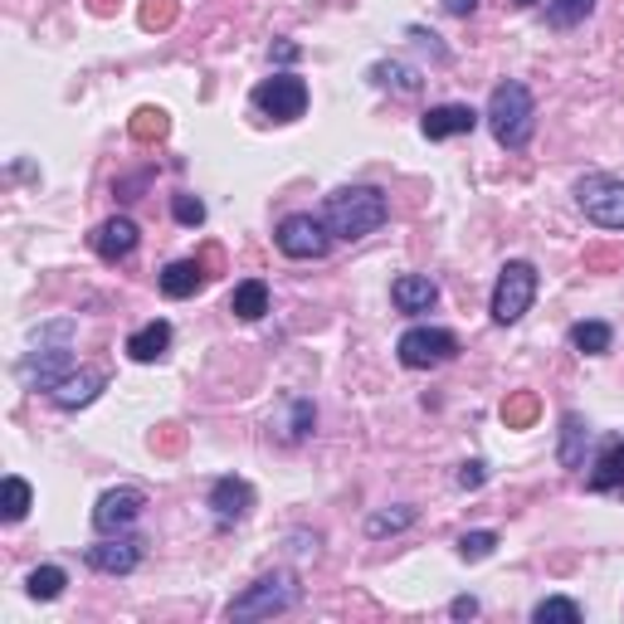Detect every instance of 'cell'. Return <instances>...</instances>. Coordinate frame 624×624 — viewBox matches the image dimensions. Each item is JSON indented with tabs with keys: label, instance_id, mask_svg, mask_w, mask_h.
<instances>
[{
	"label": "cell",
	"instance_id": "6da1fadb",
	"mask_svg": "<svg viewBox=\"0 0 624 624\" xmlns=\"http://www.w3.org/2000/svg\"><path fill=\"white\" fill-rule=\"evenodd\" d=\"M386 220H391V201L381 185H341V191H332L322 201V225L332 230V239H347V244L376 235Z\"/></svg>",
	"mask_w": 624,
	"mask_h": 624
},
{
	"label": "cell",
	"instance_id": "7a4b0ae2",
	"mask_svg": "<svg viewBox=\"0 0 624 624\" xmlns=\"http://www.w3.org/2000/svg\"><path fill=\"white\" fill-rule=\"evenodd\" d=\"M488 128H493V137H497V147H507V152H523L527 142H532V132H537V98H532V88L527 83H517V79H503L493 93H488Z\"/></svg>",
	"mask_w": 624,
	"mask_h": 624
},
{
	"label": "cell",
	"instance_id": "3957f363",
	"mask_svg": "<svg viewBox=\"0 0 624 624\" xmlns=\"http://www.w3.org/2000/svg\"><path fill=\"white\" fill-rule=\"evenodd\" d=\"M69 337H74V322H49L45 332H39V347L29 351L25 361H20V381H25L29 391H55L64 376H74V351H69Z\"/></svg>",
	"mask_w": 624,
	"mask_h": 624
},
{
	"label": "cell",
	"instance_id": "277c9868",
	"mask_svg": "<svg viewBox=\"0 0 624 624\" xmlns=\"http://www.w3.org/2000/svg\"><path fill=\"white\" fill-rule=\"evenodd\" d=\"M298 576L293 571H268V576H259L254 586H244L239 596L225 605V615L230 620H274V615H288V610L298 605Z\"/></svg>",
	"mask_w": 624,
	"mask_h": 624
},
{
	"label": "cell",
	"instance_id": "5b68a950",
	"mask_svg": "<svg viewBox=\"0 0 624 624\" xmlns=\"http://www.w3.org/2000/svg\"><path fill=\"white\" fill-rule=\"evenodd\" d=\"M537 284H542L537 264H527V259H507L503 274H497V284H493V303H488L497 327L523 322V312L532 308V298H537Z\"/></svg>",
	"mask_w": 624,
	"mask_h": 624
},
{
	"label": "cell",
	"instance_id": "8992f818",
	"mask_svg": "<svg viewBox=\"0 0 624 624\" xmlns=\"http://www.w3.org/2000/svg\"><path fill=\"white\" fill-rule=\"evenodd\" d=\"M576 205L600 230H624V181L605 171H590L576 181Z\"/></svg>",
	"mask_w": 624,
	"mask_h": 624
},
{
	"label": "cell",
	"instance_id": "52a82bcc",
	"mask_svg": "<svg viewBox=\"0 0 624 624\" xmlns=\"http://www.w3.org/2000/svg\"><path fill=\"white\" fill-rule=\"evenodd\" d=\"M395 357L410 371H430V367H444V361L459 357V337H454L449 327H410L395 341Z\"/></svg>",
	"mask_w": 624,
	"mask_h": 624
},
{
	"label": "cell",
	"instance_id": "ba28073f",
	"mask_svg": "<svg viewBox=\"0 0 624 624\" xmlns=\"http://www.w3.org/2000/svg\"><path fill=\"white\" fill-rule=\"evenodd\" d=\"M274 244H278V254H288V259H322L332 249V230L322 225V215H284L278 220V230H274Z\"/></svg>",
	"mask_w": 624,
	"mask_h": 624
},
{
	"label": "cell",
	"instance_id": "9c48e42d",
	"mask_svg": "<svg viewBox=\"0 0 624 624\" xmlns=\"http://www.w3.org/2000/svg\"><path fill=\"white\" fill-rule=\"evenodd\" d=\"M254 108L274 122H298L308 112V83L298 74H274L254 88Z\"/></svg>",
	"mask_w": 624,
	"mask_h": 624
},
{
	"label": "cell",
	"instance_id": "30bf717a",
	"mask_svg": "<svg viewBox=\"0 0 624 624\" xmlns=\"http://www.w3.org/2000/svg\"><path fill=\"white\" fill-rule=\"evenodd\" d=\"M147 513V493L142 488H108L93 507V532L98 537H118L128 527H137V517Z\"/></svg>",
	"mask_w": 624,
	"mask_h": 624
},
{
	"label": "cell",
	"instance_id": "8fae6325",
	"mask_svg": "<svg viewBox=\"0 0 624 624\" xmlns=\"http://www.w3.org/2000/svg\"><path fill=\"white\" fill-rule=\"evenodd\" d=\"M142 537H128V532H118V537H103V542H93L83 556H88V566L98 571V576H132V571L142 566Z\"/></svg>",
	"mask_w": 624,
	"mask_h": 624
},
{
	"label": "cell",
	"instance_id": "7c38bea8",
	"mask_svg": "<svg viewBox=\"0 0 624 624\" xmlns=\"http://www.w3.org/2000/svg\"><path fill=\"white\" fill-rule=\"evenodd\" d=\"M205 503H211V513L220 517L225 527L244 523V517L254 513V483H249V478L225 473V478H215V483H211V497H205Z\"/></svg>",
	"mask_w": 624,
	"mask_h": 624
},
{
	"label": "cell",
	"instance_id": "4fadbf2b",
	"mask_svg": "<svg viewBox=\"0 0 624 624\" xmlns=\"http://www.w3.org/2000/svg\"><path fill=\"white\" fill-rule=\"evenodd\" d=\"M478 118L483 112H473L468 103H440V108H430L420 118V132L430 142H444V137H468V132L478 128Z\"/></svg>",
	"mask_w": 624,
	"mask_h": 624
},
{
	"label": "cell",
	"instance_id": "5bb4252c",
	"mask_svg": "<svg viewBox=\"0 0 624 624\" xmlns=\"http://www.w3.org/2000/svg\"><path fill=\"white\" fill-rule=\"evenodd\" d=\"M137 239H142V230L128 220V215H112V220H103L98 230L88 235V244L103 264H118V259H128L132 249H137Z\"/></svg>",
	"mask_w": 624,
	"mask_h": 624
},
{
	"label": "cell",
	"instance_id": "9a60e30c",
	"mask_svg": "<svg viewBox=\"0 0 624 624\" xmlns=\"http://www.w3.org/2000/svg\"><path fill=\"white\" fill-rule=\"evenodd\" d=\"M103 391H108V371L88 367V371H74V376L59 381V386L49 391V400H55L59 410H83V405H93Z\"/></svg>",
	"mask_w": 624,
	"mask_h": 624
},
{
	"label": "cell",
	"instance_id": "2e32d148",
	"mask_svg": "<svg viewBox=\"0 0 624 624\" xmlns=\"http://www.w3.org/2000/svg\"><path fill=\"white\" fill-rule=\"evenodd\" d=\"M391 303L400 312H430L440 303V284H434L430 274H400L391 284Z\"/></svg>",
	"mask_w": 624,
	"mask_h": 624
},
{
	"label": "cell",
	"instance_id": "e0dca14e",
	"mask_svg": "<svg viewBox=\"0 0 624 624\" xmlns=\"http://www.w3.org/2000/svg\"><path fill=\"white\" fill-rule=\"evenodd\" d=\"M166 351H171V322H166V317H152L147 327H137V332L128 337V357L142 361V367L161 361Z\"/></svg>",
	"mask_w": 624,
	"mask_h": 624
},
{
	"label": "cell",
	"instance_id": "ac0fdd59",
	"mask_svg": "<svg viewBox=\"0 0 624 624\" xmlns=\"http://www.w3.org/2000/svg\"><path fill=\"white\" fill-rule=\"evenodd\" d=\"M586 488L590 493H615V488H624V434L605 440V449H600L596 468H590Z\"/></svg>",
	"mask_w": 624,
	"mask_h": 624
},
{
	"label": "cell",
	"instance_id": "d6986e66",
	"mask_svg": "<svg viewBox=\"0 0 624 624\" xmlns=\"http://www.w3.org/2000/svg\"><path fill=\"white\" fill-rule=\"evenodd\" d=\"M586 444H590V424L576 410H566L561 415V444H556L561 468H586Z\"/></svg>",
	"mask_w": 624,
	"mask_h": 624
},
{
	"label": "cell",
	"instance_id": "ffe728a7",
	"mask_svg": "<svg viewBox=\"0 0 624 624\" xmlns=\"http://www.w3.org/2000/svg\"><path fill=\"white\" fill-rule=\"evenodd\" d=\"M201 284H205V268L195 264V259H176V264L161 268V293L176 298V303H181V298H195Z\"/></svg>",
	"mask_w": 624,
	"mask_h": 624
},
{
	"label": "cell",
	"instance_id": "44dd1931",
	"mask_svg": "<svg viewBox=\"0 0 624 624\" xmlns=\"http://www.w3.org/2000/svg\"><path fill=\"white\" fill-rule=\"evenodd\" d=\"M230 312H235V317H244V322L264 317V312H268V284H264V278H244V284H235Z\"/></svg>",
	"mask_w": 624,
	"mask_h": 624
},
{
	"label": "cell",
	"instance_id": "7402d4cb",
	"mask_svg": "<svg viewBox=\"0 0 624 624\" xmlns=\"http://www.w3.org/2000/svg\"><path fill=\"white\" fill-rule=\"evenodd\" d=\"M29 507H35V488H29L20 473H10L5 483H0V517L15 527V523H25Z\"/></svg>",
	"mask_w": 624,
	"mask_h": 624
},
{
	"label": "cell",
	"instance_id": "603a6c76",
	"mask_svg": "<svg viewBox=\"0 0 624 624\" xmlns=\"http://www.w3.org/2000/svg\"><path fill=\"white\" fill-rule=\"evenodd\" d=\"M610 341H615L610 322H576V327H571V347H576L580 357H605Z\"/></svg>",
	"mask_w": 624,
	"mask_h": 624
},
{
	"label": "cell",
	"instance_id": "cb8c5ba5",
	"mask_svg": "<svg viewBox=\"0 0 624 624\" xmlns=\"http://www.w3.org/2000/svg\"><path fill=\"white\" fill-rule=\"evenodd\" d=\"M64 586H69V571L64 566H35L25 576L29 600H59V596H64Z\"/></svg>",
	"mask_w": 624,
	"mask_h": 624
},
{
	"label": "cell",
	"instance_id": "d4e9b609",
	"mask_svg": "<svg viewBox=\"0 0 624 624\" xmlns=\"http://www.w3.org/2000/svg\"><path fill=\"white\" fill-rule=\"evenodd\" d=\"M405 527H415V507H381V513L367 517V537H376V542L405 532Z\"/></svg>",
	"mask_w": 624,
	"mask_h": 624
},
{
	"label": "cell",
	"instance_id": "484cf974",
	"mask_svg": "<svg viewBox=\"0 0 624 624\" xmlns=\"http://www.w3.org/2000/svg\"><path fill=\"white\" fill-rule=\"evenodd\" d=\"M532 620L537 624H580V605L576 600H566V596H547L542 605L532 610Z\"/></svg>",
	"mask_w": 624,
	"mask_h": 624
},
{
	"label": "cell",
	"instance_id": "4316f807",
	"mask_svg": "<svg viewBox=\"0 0 624 624\" xmlns=\"http://www.w3.org/2000/svg\"><path fill=\"white\" fill-rule=\"evenodd\" d=\"M590 10H596V0H551V5H547V20H551L556 29H576L580 20L590 15Z\"/></svg>",
	"mask_w": 624,
	"mask_h": 624
},
{
	"label": "cell",
	"instance_id": "83f0119b",
	"mask_svg": "<svg viewBox=\"0 0 624 624\" xmlns=\"http://www.w3.org/2000/svg\"><path fill=\"white\" fill-rule=\"evenodd\" d=\"M371 79H376L381 88H400V93L420 88V74H415L410 64H376V69H371Z\"/></svg>",
	"mask_w": 624,
	"mask_h": 624
},
{
	"label": "cell",
	"instance_id": "f1b7e54d",
	"mask_svg": "<svg viewBox=\"0 0 624 624\" xmlns=\"http://www.w3.org/2000/svg\"><path fill=\"white\" fill-rule=\"evenodd\" d=\"M171 215H176V225L195 230V225H205V201H201V195H176V201H171Z\"/></svg>",
	"mask_w": 624,
	"mask_h": 624
},
{
	"label": "cell",
	"instance_id": "f546056e",
	"mask_svg": "<svg viewBox=\"0 0 624 624\" xmlns=\"http://www.w3.org/2000/svg\"><path fill=\"white\" fill-rule=\"evenodd\" d=\"M493 547H497V532H464V537H459V556H464V561L493 556Z\"/></svg>",
	"mask_w": 624,
	"mask_h": 624
},
{
	"label": "cell",
	"instance_id": "4dcf8cb0",
	"mask_svg": "<svg viewBox=\"0 0 624 624\" xmlns=\"http://www.w3.org/2000/svg\"><path fill=\"white\" fill-rule=\"evenodd\" d=\"M312 420H317L312 400H293V424H288V440H308V434H312Z\"/></svg>",
	"mask_w": 624,
	"mask_h": 624
},
{
	"label": "cell",
	"instance_id": "1f68e13d",
	"mask_svg": "<svg viewBox=\"0 0 624 624\" xmlns=\"http://www.w3.org/2000/svg\"><path fill=\"white\" fill-rule=\"evenodd\" d=\"M132 132H137V137H161V132H166V112L161 108H142L137 122H132Z\"/></svg>",
	"mask_w": 624,
	"mask_h": 624
},
{
	"label": "cell",
	"instance_id": "d6a6232c",
	"mask_svg": "<svg viewBox=\"0 0 624 624\" xmlns=\"http://www.w3.org/2000/svg\"><path fill=\"white\" fill-rule=\"evenodd\" d=\"M488 483V464L483 459H468L464 468H459V488H468V493H473V488H483Z\"/></svg>",
	"mask_w": 624,
	"mask_h": 624
},
{
	"label": "cell",
	"instance_id": "836d02e7",
	"mask_svg": "<svg viewBox=\"0 0 624 624\" xmlns=\"http://www.w3.org/2000/svg\"><path fill=\"white\" fill-rule=\"evenodd\" d=\"M449 615H454V620H473V615H478V600H473V596H454V600H449Z\"/></svg>",
	"mask_w": 624,
	"mask_h": 624
},
{
	"label": "cell",
	"instance_id": "e575fe53",
	"mask_svg": "<svg viewBox=\"0 0 624 624\" xmlns=\"http://www.w3.org/2000/svg\"><path fill=\"white\" fill-rule=\"evenodd\" d=\"M444 10H449V15H473V10H478V0H444Z\"/></svg>",
	"mask_w": 624,
	"mask_h": 624
},
{
	"label": "cell",
	"instance_id": "d590c367",
	"mask_svg": "<svg viewBox=\"0 0 624 624\" xmlns=\"http://www.w3.org/2000/svg\"><path fill=\"white\" fill-rule=\"evenodd\" d=\"M274 59H278V64H293V59H298V45H288V39H284V45H274Z\"/></svg>",
	"mask_w": 624,
	"mask_h": 624
},
{
	"label": "cell",
	"instance_id": "8d00e7d4",
	"mask_svg": "<svg viewBox=\"0 0 624 624\" xmlns=\"http://www.w3.org/2000/svg\"><path fill=\"white\" fill-rule=\"evenodd\" d=\"M513 5H537V0H513Z\"/></svg>",
	"mask_w": 624,
	"mask_h": 624
}]
</instances>
